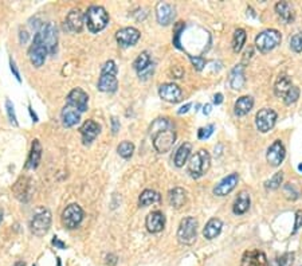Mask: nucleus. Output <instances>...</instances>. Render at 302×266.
I'll use <instances>...</instances> for the list:
<instances>
[{
	"label": "nucleus",
	"mask_w": 302,
	"mask_h": 266,
	"mask_svg": "<svg viewBox=\"0 0 302 266\" xmlns=\"http://www.w3.org/2000/svg\"><path fill=\"white\" fill-rule=\"evenodd\" d=\"M40 34L42 42L46 46L48 54H54L57 50L58 43V35H57V27L54 26L53 23H46L42 26V30L38 31Z\"/></svg>",
	"instance_id": "obj_13"
},
{
	"label": "nucleus",
	"mask_w": 302,
	"mask_h": 266,
	"mask_svg": "<svg viewBox=\"0 0 302 266\" xmlns=\"http://www.w3.org/2000/svg\"><path fill=\"white\" fill-rule=\"evenodd\" d=\"M1 221H3V211L0 209V223H1Z\"/></svg>",
	"instance_id": "obj_57"
},
{
	"label": "nucleus",
	"mask_w": 302,
	"mask_h": 266,
	"mask_svg": "<svg viewBox=\"0 0 302 266\" xmlns=\"http://www.w3.org/2000/svg\"><path fill=\"white\" fill-rule=\"evenodd\" d=\"M40 157H42V145H40L39 140H34L32 145H31L30 155H28V159H27L26 168L35 169L39 165Z\"/></svg>",
	"instance_id": "obj_29"
},
{
	"label": "nucleus",
	"mask_w": 302,
	"mask_h": 266,
	"mask_svg": "<svg viewBox=\"0 0 302 266\" xmlns=\"http://www.w3.org/2000/svg\"><path fill=\"white\" fill-rule=\"evenodd\" d=\"M101 132V127L98 123L94 120H88L85 121L82 127L79 128V133L82 136V142L83 144H90L94 138L98 136V133Z\"/></svg>",
	"instance_id": "obj_21"
},
{
	"label": "nucleus",
	"mask_w": 302,
	"mask_h": 266,
	"mask_svg": "<svg viewBox=\"0 0 302 266\" xmlns=\"http://www.w3.org/2000/svg\"><path fill=\"white\" fill-rule=\"evenodd\" d=\"M197 234V221L193 217H185L181 219L177 229V241L181 245H192L196 241Z\"/></svg>",
	"instance_id": "obj_8"
},
{
	"label": "nucleus",
	"mask_w": 302,
	"mask_h": 266,
	"mask_svg": "<svg viewBox=\"0 0 302 266\" xmlns=\"http://www.w3.org/2000/svg\"><path fill=\"white\" fill-rule=\"evenodd\" d=\"M47 49L46 46L42 42V38H40L39 32H36L34 35V40H32V44L30 46V50H28V58H30V62L34 65L35 67L43 66L44 61H46V57H47Z\"/></svg>",
	"instance_id": "obj_10"
},
{
	"label": "nucleus",
	"mask_w": 302,
	"mask_h": 266,
	"mask_svg": "<svg viewBox=\"0 0 302 266\" xmlns=\"http://www.w3.org/2000/svg\"><path fill=\"white\" fill-rule=\"evenodd\" d=\"M27 39H28V35H27L26 31H20V42L22 43H26Z\"/></svg>",
	"instance_id": "obj_54"
},
{
	"label": "nucleus",
	"mask_w": 302,
	"mask_h": 266,
	"mask_svg": "<svg viewBox=\"0 0 302 266\" xmlns=\"http://www.w3.org/2000/svg\"><path fill=\"white\" fill-rule=\"evenodd\" d=\"M191 152H192V144L191 142H183L181 145L177 148V151L175 152V156H173V163H175L176 167H183L187 160L191 156Z\"/></svg>",
	"instance_id": "obj_30"
},
{
	"label": "nucleus",
	"mask_w": 302,
	"mask_h": 266,
	"mask_svg": "<svg viewBox=\"0 0 302 266\" xmlns=\"http://www.w3.org/2000/svg\"><path fill=\"white\" fill-rule=\"evenodd\" d=\"M152 73H153V63H152V65H151L149 67H147L145 70L140 71V73H139V77H140V78H143V80H147V78H149V77H151V74H152Z\"/></svg>",
	"instance_id": "obj_47"
},
{
	"label": "nucleus",
	"mask_w": 302,
	"mask_h": 266,
	"mask_svg": "<svg viewBox=\"0 0 302 266\" xmlns=\"http://www.w3.org/2000/svg\"><path fill=\"white\" fill-rule=\"evenodd\" d=\"M83 217H85V213H83L82 207L77 203H71L62 213V223L66 229L74 230L82 223Z\"/></svg>",
	"instance_id": "obj_9"
},
{
	"label": "nucleus",
	"mask_w": 302,
	"mask_h": 266,
	"mask_svg": "<svg viewBox=\"0 0 302 266\" xmlns=\"http://www.w3.org/2000/svg\"><path fill=\"white\" fill-rule=\"evenodd\" d=\"M211 111H212V105H211V104H206L204 108H203V113L206 116H208L211 113Z\"/></svg>",
	"instance_id": "obj_53"
},
{
	"label": "nucleus",
	"mask_w": 302,
	"mask_h": 266,
	"mask_svg": "<svg viewBox=\"0 0 302 266\" xmlns=\"http://www.w3.org/2000/svg\"><path fill=\"white\" fill-rule=\"evenodd\" d=\"M192 107V104H185V105H184V107H181L179 109V111H177V113H179V115H183V113H187V112L189 111V108Z\"/></svg>",
	"instance_id": "obj_52"
},
{
	"label": "nucleus",
	"mask_w": 302,
	"mask_h": 266,
	"mask_svg": "<svg viewBox=\"0 0 302 266\" xmlns=\"http://www.w3.org/2000/svg\"><path fill=\"white\" fill-rule=\"evenodd\" d=\"M246 77H245V66L243 65H237L230 73L228 77V84L234 90H239L245 86Z\"/></svg>",
	"instance_id": "obj_23"
},
{
	"label": "nucleus",
	"mask_w": 302,
	"mask_h": 266,
	"mask_svg": "<svg viewBox=\"0 0 302 266\" xmlns=\"http://www.w3.org/2000/svg\"><path fill=\"white\" fill-rule=\"evenodd\" d=\"M176 15V8L169 3H165V1H160L156 5V18H157V22L161 24V26H168L171 24L172 20L175 19Z\"/></svg>",
	"instance_id": "obj_16"
},
{
	"label": "nucleus",
	"mask_w": 302,
	"mask_h": 266,
	"mask_svg": "<svg viewBox=\"0 0 302 266\" xmlns=\"http://www.w3.org/2000/svg\"><path fill=\"white\" fill-rule=\"evenodd\" d=\"M276 12L281 18V20L286 24H289L294 20L293 8L288 1H278L276 4Z\"/></svg>",
	"instance_id": "obj_31"
},
{
	"label": "nucleus",
	"mask_w": 302,
	"mask_h": 266,
	"mask_svg": "<svg viewBox=\"0 0 302 266\" xmlns=\"http://www.w3.org/2000/svg\"><path fill=\"white\" fill-rule=\"evenodd\" d=\"M66 105L77 109L78 112H86L89 107V96L88 93L81 88H75L66 97Z\"/></svg>",
	"instance_id": "obj_12"
},
{
	"label": "nucleus",
	"mask_w": 302,
	"mask_h": 266,
	"mask_svg": "<svg viewBox=\"0 0 302 266\" xmlns=\"http://www.w3.org/2000/svg\"><path fill=\"white\" fill-rule=\"evenodd\" d=\"M5 111H7V115H8V120L11 124H13L15 127H18V120H16V115H15V108H13V104L11 100H5Z\"/></svg>",
	"instance_id": "obj_41"
},
{
	"label": "nucleus",
	"mask_w": 302,
	"mask_h": 266,
	"mask_svg": "<svg viewBox=\"0 0 302 266\" xmlns=\"http://www.w3.org/2000/svg\"><path fill=\"white\" fill-rule=\"evenodd\" d=\"M61 117H62V124H63V127H66V128H71V127H74V125L78 124L79 120H81V112H78L77 109H74V108L67 107V105H66V107L63 108V111H62Z\"/></svg>",
	"instance_id": "obj_26"
},
{
	"label": "nucleus",
	"mask_w": 302,
	"mask_h": 266,
	"mask_svg": "<svg viewBox=\"0 0 302 266\" xmlns=\"http://www.w3.org/2000/svg\"><path fill=\"white\" fill-rule=\"evenodd\" d=\"M158 94H160V97H161L164 101L176 104V102H179L180 100H181L183 92H181V89L176 84L168 82V84H162L161 86L158 88Z\"/></svg>",
	"instance_id": "obj_17"
},
{
	"label": "nucleus",
	"mask_w": 302,
	"mask_h": 266,
	"mask_svg": "<svg viewBox=\"0 0 302 266\" xmlns=\"http://www.w3.org/2000/svg\"><path fill=\"white\" fill-rule=\"evenodd\" d=\"M85 24V15L79 9H71L66 16V26L71 32H81Z\"/></svg>",
	"instance_id": "obj_22"
},
{
	"label": "nucleus",
	"mask_w": 302,
	"mask_h": 266,
	"mask_svg": "<svg viewBox=\"0 0 302 266\" xmlns=\"http://www.w3.org/2000/svg\"><path fill=\"white\" fill-rule=\"evenodd\" d=\"M282 182H284V172L281 171V172L274 173V175L265 183V187H266V190L274 191L277 190V188H280Z\"/></svg>",
	"instance_id": "obj_37"
},
{
	"label": "nucleus",
	"mask_w": 302,
	"mask_h": 266,
	"mask_svg": "<svg viewBox=\"0 0 302 266\" xmlns=\"http://www.w3.org/2000/svg\"><path fill=\"white\" fill-rule=\"evenodd\" d=\"M239 182V176L238 173H230L228 176L223 177L214 188V194L216 196H226L231 192Z\"/></svg>",
	"instance_id": "obj_18"
},
{
	"label": "nucleus",
	"mask_w": 302,
	"mask_h": 266,
	"mask_svg": "<svg viewBox=\"0 0 302 266\" xmlns=\"http://www.w3.org/2000/svg\"><path fill=\"white\" fill-rule=\"evenodd\" d=\"M285 156H286V149H285L284 144H282L281 140H276L272 145L269 146L266 159L269 161V164L273 165V167H278L285 160Z\"/></svg>",
	"instance_id": "obj_15"
},
{
	"label": "nucleus",
	"mask_w": 302,
	"mask_h": 266,
	"mask_svg": "<svg viewBox=\"0 0 302 266\" xmlns=\"http://www.w3.org/2000/svg\"><path fill=\"white\" fill-rule=\"evenodd\" d=\"M117 65L114 61H108L104 63V66L101 69V77L98 80L97 88L100 92L104 93H113L119 88V81H117Z\"/></svg>",
	"instance_id": "obj_3"
},
{
	"label": "nucleus",
	"mask_w": 302,
	"mask_h": 266,
	"mask_svg": "<svg viewBox=\"0 0 302 266\" xmlns=\"http://www.w3.org/2000/svg\"><path fill=\"white\" fill-rule=\"evenodd\" d=\"M151 65H152V61H151V55H149L148 51H143V53L135 59V62H133V67L136 69L137 73L145 70V69L151 66Z\"/></svg>",
	"instance_id": "obj_34"
},
{
	"label": "nucleus",
	"mask_w": 302,
	"mask_h": 266,
	"mask_svg": "<svg viewBox=\"0 0 302 266\" xmlns=\"http://www.w3.org/2000/svg\"><path fill=\"white\" fill-rule=\"evenodd\" d=\"M214 129H215V125L214 124H210L207 125V127H204V128H200L199 131H197V137L200 138V140H206V138H208L214 133Z\"/></svg>",
	"instance_id": "obj_42"
},
{
	"label": "nucleus",
	"mask_w": 302,
	"mask_h": 266,
	"mask_svg": "<svg viewBox=\"0 0 302 266\" xmlns=\"http://www.w3.org/2000/svg\"><path fill=\"white\" fill-rule=\"evenodd\" d=\"M9 67H11V71H12L13 77L18 80V82H22V78H20V73H19L18 67H16V63H15V61H13L12 58L9 59Z\"/></svg>",
	"instance_id": "obj_46"
},
{
	"label": "nucleus",
	"mask_w": 302,
	"mask_h": 266,
	"mask_svg": "<svg viewBox=\"0 0 302 266\" xmlns=\"http://www.w3.org/2000/svg\"><path fill=\"white\" fill-rule=\"evenodd\" d=\"M250 203H251V199H250L249 192L247 191H241L238 194L235 202H234L232 213L235 215H242V214L247 213V210L250 209Z\"/></svg>",
	"instance_id": "obj_27"
},
{
	"label": "nucleus",
	"mask_w": 302,
	"mask_h": 266,
	"mask_svg": "<svg viewBox=\"0 0 302 266\" xmlns=\"http://www.w3.org/2000/svg\"><path fill=\"white\" fill-rule=\"evenodd\" d=\"M294 254L293 253H285L281 258L277 260V266H292L293 265Z\"/></svg>",
	"instance_id": "obj_43"
},
{
	"label": "nucleus",
	"mask_w": 302,
	"mask_h": 266,
	"mask_svg": "<svg viewBox=\"0 0 302 266\" xmlns=\"http://www.w3.org/2000/svg\"><path fill=\"white\" fill-rule=\"evenodd\" d=\"M85 23L93 34L102 31L109 23V13L102 5H90L85 12Z\"/></svg>",
	"instance_id": "obj_2"
},
{
	"label": "nucleus",
	"mask_w": 302,
	"mask_h": 266,
	"mask_svg": "<svg viewBox=\"0 0 302 266\" xmlns=\"http://www.w3.org/2000/svg\"><path fill=\"white\" fill-rule=\"evenodd\" d=\"M140 31L135 27H124L116 32V39L123 47H131L139 42L140 39Z\"/></svg>",
	"instance_id": "obj_14"
},
{
	"label": "nucleus",
	"mask_w": 302,
	"mask_h": 266,
	"mask_svg": "<svg viewBox=\"0 0 302 266\" xmlns=\"http://www.w3.org/2000/svg\"><path fill=\"white\" fill-rule=\"evenodd\" d=\"M28 111H30V115H31V117H32V119H34V121H38V117H36V115L35 113H32V109H31V107L28 108Z\"/></svg>",
	"instance_id": "obj_55"
},
{
	"label": "nucleus",
	"mask_w": 302,
	"mask_h": 266,
	"mask_svg": "<svg viewBox=\"0 0 302 266\" xmlns=\"http://www.w3.org/2000/svg\"><path fill=\"white\" fill-rule=\"evenodd\" d=\"M58 266H61V260L58 258Z\"/></svg>",
	"instance_id": "obj_59"
},
{
	"label": "nucleus",
	"mask_w": 302,
	"mask_h": 266,
	"mask_svg": "<svg viewBox=\"0 0 302 266\" xmlns=\"http://www.w3.org/2000/svg\"><path fill=\"white\" fill-rule=\"evenodd\" d=\"M184 28H185V23L184 22H177L175 24V28H173V44H175L176 49H183L181 46H180V36H181V32L184 31Z\"/></svg>",
	"instance_id": "obj_38"
},
{
	"label": "nucleus",
	"mask_w": 302,
	"mask_h": 266,
	"mask_svg": "<svg viewBox=\"0 0 302 266\" xmlns=\"http://www.w3.org/2000/svg\"><path fill=\"white\" fill-rule=\"evenodd\" d=\"M189 59H191L193 67H195L197 71L203 70V67L206 66V59L203 57H192V55H189Z\"/></svg>",
	"instance_id": "obj_44"
},
{
	"label": "nucleus",
	"mask_w": 302,
	"mask_h": 266,
	"mask_svg": "<svg viewBox=\"0 0 302 266\" xmlns=\"http://www.w3.org/2000/svg\"><path fill=\"white\" fill-rule=\"evenodd\" d=\"M168 202L173 209H181L187 202V191L181 187H175L168 192Z\"/></svg>",
	"instance_id": "obj_25"
},
{
	"label": "nucleus",
	"mask_w": 302,
	"mask_h": 266,
	"mask_svg": "<svg viewBox=\"0 0 302 266\" xmlns=\"http://www.w3.org/2000/svg\"><path fill=\"white\" fill-rule=\"evenodd\" d=\"M116 262H117V257L114 256V254H109V256H106V264L110 266L116 265Z\"/></svg>",
	"instance_id": "obj_50"
},
{
	"label": "nucleus",
	"mask_w": 302,
	"mask_h": 266,
	"mask_svg": "<svg viewBox=\"0 0 302 266\" xmlns=\"http://www.w3.org/2000/svg\"><path fill=\"white\" fill-rule=\"evenodd\" d=\"M161 199V195L158 194L157 191L154 190H144L141 192L140 198H139V203L143 207H147V206H151V204L158 203Z\"/></svg>",
	"instance_id": "obj_32"
},
{
	"label": "nucleus",
	"mask_w": 302,
	"mask_h": 266,
	"mask_svg": "<svg viewBox=\"0 0 302 266\" xmlns=\"http://www.w3.org/2000/svg\"><path fill=\"white\" fill-rule=\"evenodd\" d=\"M302 227V210H298L296 213V222H294V229L292 231V234H296L300 229Z\"/></svg>",
	"instance_id": "obj_45"
},
{
	"label": "nucleus",
	"mask_w": 302,
	"mask_h": 266,
	"mask_svg": "<svg viewBox=\"0 0 302 266\" xmlns=\"http://www.w3.org/2000/svg\"><path fill=\"white\" fill-rule=\"evenodd\" d=\"M241 266H269V261L261 250H247L242 257Z\"/></svg>",
	"instance_id": "obj_19"
},
{
	"label": "nucleus",
	"mask_w": 302,
	"mask_h": 266,
	"mask_svg": "<svg viewBox=\"0 0 302 266\" xmlns=\"http://www.w3.org/2000/svg\"><path fill=\"white\" fill-rule=\"evenodd\" d=\"M284 194L289 200H297L301 196V190L296 183H286L284 186Z\"/></svg>",
	"instance_id": "obj_35"
},
{
	"label": "nucleus",
	"mask_w": 302,
	"mask_h": 266,
	"mask_svg": "<svg viewBox=\"0 0 302 266\" xmlns=\"http://www.w3.org/2000/svg\"><path fill=\"white\" fill-rule=\"evenodd\" d=\"M290 49L296 53L302 51V32H297L290 38Z\"/></svg>",
	"instance_id": "obj_40"
},
{
	"label": "nucleus",
	"mask_w": 302,
	"mask_h": 266,
	"mask_svg": "<svg viewBox=\"0 0 302 266\" xmlns=\"http://www.w3.org/2000/svg\"><path fill=\"white\" fill-rule=\"evenodd\" d=\"M16 184H18L19 187H22L20 182H18ZM28 188H30V180L24 177V186L22 187V190L18 191V192H15V194H16V198L20 200H24V202L28 200V198H30V190H28Z\"/></svg>",
	"instance_id": "obj_39"
},
{
	"label": "nucleus",
	"mask_w": 302,
	"mask_h": 266,
	"mask_svg": "<svg viewBox=\"0 0 302 266\" xmlns=\"http://www.w3.org/2000/svg\"><path fill=\"white\" fill-rule=\"evenodd\" d=\"M117 152H119V155L124 159H131L132 155H133V152H135V144L131 141H123L117 146Z\"/></svg>",
	"instance_id": "obj_36"
},
{
	"label": "nucleus",
	"mask_w": 302,
	"mask_h": 266,
	"mask_svg": "<svg viewBox=\"0 0 302 266\" xmlns=\"http://www.w3.org/2000/svg\"><path fill=\"white\" fill-rule=\"evenodd\" d=\"M277 112L270 109V108H263L255 116V125L258 128L259 132L267 133L274 128L277 123Z\"/></svg>",
	"instance_id": "obj_11"
},
{
	"label": "nucleus",
	"mask_w": 302,
	"mask_h": 266,
	"mask_svg": "<svg viewBox=\"0 0 302 266\" xmlns=\"http://www.w3.org/2000/svg\"><path fill=\"white\" fill-rule=\"evenodd\" d=\"M51 244H53L54 246H55V248H58V249H66V245L63 244V242H62V241L59 240L58 237H54L53 241H51Z\"/></svg>",
	"instance_id": "obj_49"
},
{
	"label": "nucleus",
	"mask_w": 302,
	"mask_h": 266,
	"mask_svg": "<svg viewBox=\"0 0 302 266\" xmlns=\"http://www.w3.org/2000/svg\"><path fill=\"white\" fill-rule=\"evenodd\" d=\"M281 32L274 28H267L265 31L259 32L255 38V46L261 53L266 54L274 50L281 43Z\"/></svg>",
	"instance_id": "obj_7"
},
{
	"label": "nucleus",
	"mask_w": 302,
	"mask_h": 266,
	"mask_svg": "<svg viewBox=\"0 0 302 266\" xmlns=\"http://www.w3.org/2000/svg\"><path fill=\"white\" fill-rule=\"evenodd\" d=\"M298 169H300V171H301V172H302V164L298 165Z\"/></svg>",
	"instance_id": "obj_58"
},
{
	"label": "nucleus",
	"mask_w": 302,
	"mask_h": 266,
	"mask_svg": "<svg viewBox=\"0 0 302 266\" xmlns=\"http://www.w3.org/2000/svg\"><path fill=\"white\" fill-rule=\"evenodd\" d=\"M211 167V156L206 149H199L195 152V155L189 159L188 173L193 179H199L210 169Z\"/></svg>",
	"instance_id": "obj_5"
},
{
	"label": "nucleus",
	"mask_w": 302,
	"mask_h": 266,
	"mask_svg": "<svg viewBox=\"0 0 302 266\" xmlns=\"http://www.w3.org/2000/svg\"><path fill=\"white\" fill-rule=\"evenodd\" d=\"M223 102V94L222 93H216L214 96V104H216V105H220Z\"/></svg>",
	"instance_id": "obj_51"
},
{
	"label": "nucleus",
	"mask_w": 302,
	"mask_h": 266,
	"mask_svg": "<svg viewBox=\"0 0 302 266\" xmlns=\"http://www.w3.org/2000/svg\"><path fill=\"white\" fill-rule=\"evenodd\" d=\"M15 266H26V264L23 261H18L16 264H15Z\"/></svg>",
	"instance_id": "obj_56"
},
{
	"label": "nucleus",
	"mask_w": 302,
	"mask_h": 266,
	"mask_svg": "<svg viewBox=\"0 0 302 266\" xmlns=\"http://www.w3.org/2000/svg\"><path fill=\"white\" fill-rule=\"evenodd\" d=\"M145 226L147 230L152 234H157L160 231H162L164 226H165V217L161 211H152L148 214V217L145 219Z\"/></svg>",
	"instance_id": "obj_20"
},
{
	"label": "nucleus",
	"mask_w": 302,
	"mask_h": 266,
	"mask_svg": "<svg viewBox=\"0 0 302 266\" xmlns=\"http://www.w3.org/2000/svg\"><path fill=\"white\" fill-rule=\"evenodd\" d=\"M274 93L282 98L286 105H292L300 98V89L292 84V80L286 74H281L274 85Z\"/></svg>",
	"instance_id": "obj_4"
},
{
	"label": "nucleus",
	"mask_w": 302,
	"mask_h": 266,
	"mask_svg": "<svg viewBox=\"0 0 302 266\" xmlns=\"http://www.w3.org/2000/svg\"><path fill=\"white\" fill-rule=\"evenodd\" d=\"M246 39H247V35H246L245 30L243 28H237L234 31V36H232V50L235 53H239L245 46Z\"/></svg>",
	"instance_id": "obj_33"
},
{
	"label": "nucleus",
	"mask_w": 302,
	"mask_h": 266,
	"mask_svg": "<svg viewBox=\"0 0 302 266\" xmlns=\"http://www.w3.org/2000/svg\"><path fill=\"white\" fill-rule=\"evenodd\" d=\"M253 107H254V98L251 96H242V97L238 98L235 105H234V113L242 117V116L250 113Z\"/></svg>",
	"instance_id": "obj_28"
},
{
	"label": "nucleus",
	"mask_w": 302,
	"mask_h": 266,
	"mask_svg": "<svg viewBox=\"0 0 302 266\" xmlns=\"http://www.w3.org/2000/svg\"><path fill=\"white\" fill-rule=\"evenodd\" d=\"M149 133L152 137L153 148L158 153H166L171 151L176 141V132L168 119L154 120L151 125Z\"/></svg>",
	"instance_id": "obj_1"
},
{
	"label": "nucleus",
	"mask_w": 302,
	"mask_h": 266,
	"mask_svg": "<svg viewBox=\"0 0 302 266\" xmlns=\"http://www.w3.org/2000/svg\"><path fill=\"white\" fill-rule=\"evenodd\" d=\"M120 129V121L116 119V117H112V132L116 134V133L119 132Z\"/></svg>",
	"instance_id": "obj_48"
},
{
	"label": "nucleus",
	"mask_w": 302,
	"mask_h": 266,
	"mask_svg": "<svg viewBox=\"0 0 302 266\" xmlns=\"http://www.w3.org/2000/svg\"><path fill=\"white\" fill-rule=\"evenodd\" d=\"M222 227H223V222L220 221L219 218H211L210 221L206 223L204 229H203L204 238L208 241L215 240L222 233Z\"/></svg>",
	"instance_id": "obj_24"
},
{
	"label": "nucleus",
	"mask_w": 302,
	"mask_h": 266,
	"mask_svg": "<svg viewBox=\"0 0 302 266\" xmlns=\"http://www.w3.org/2000/svg\"><path fill=\"white\" fill-rule=\"evenodd\" d=\"M51 213L47 209H38L35 214L32 215V219L30 222L31 233L36 237H43L47 234V231L51 227Z\"/></svg>",
	"instance_id": "obj_6"
}]
</instances>
